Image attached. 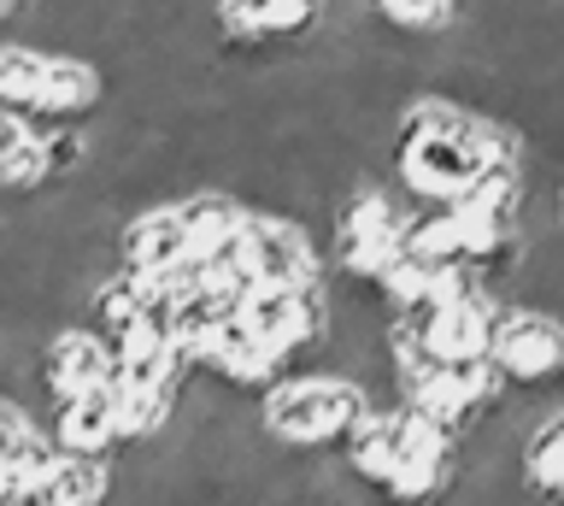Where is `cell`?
I'll return each mask as SVG.
<instances>
[{"label":"cell","instance_id":"cell-4","mask_svg":"<svg viewBox=\"0 0 564 506\" xmlns=\"http://www.w3.org/2000/svg\"><path fill=\"white\" fill-rule=\"evenodd\" d=\"M236 324L253 342L271 347V354H282L294 372H312V365L324 359L329 324H335L329 283H312V289H241Z\"/></svg>","mask_w":564,"mask_h":506},{"label":"cell","instance_id":"cell-10","mask_svg":"<svg viewBox=\"0 0 564 506\" xmlns=\"http://www.w3.org/2000/svg\"><path fill=\"white\" fill-rule=\"evenodd\" d=\"M42 435H47V448L59 453V460H95V465H112V460H118L112 389H95V395H77V400H59V407H47Z\"/></svg>","mask_w":564,"mask_h":506},{"label":"cell","instance_id":"cell-3","mask_svg":"<svg viewBox=\"0 0 564 506\" xmlns=\"http://www.w3.org/2000/svg\"><path fill=\"white\" fill-rule=\"evenodd\" d=\"M488 372L500 377V389L529 407H553L564 400V312L546 306H500L494 319V347Z\"/></svg>","mask_w":564,"mask_h":506},{"label":"cell","instance_id":"cell-12","mask_svg":"<svg viewBox=\"0 0 564 506\" xmlns=\"http://www.w3.org/2000/svg\"><path fill=\"white\" fill-rule=\"evenodd\" d=\"M553 224H558V241H564V171H558V189H553Z\"/></svg>","mask_w":564,"mask_h":506},{"label":"cell","instance_id":"cell-9","mask_svg":"<svg viewBox=\"0 0 564 506\" xmlns=\"http://www.w3.org/2000/svg\"><path fill=\"white\" fill-rule=\"evenodd\" d=\"M171 206H176V224H183L188 266L194 271H229L241 224H247V201H236L229 189H183Z\"/></svg>","mask_w":564,"mask_h":506},{"label":"cell","instance_id":"cell-11","mask_svg":"<svg viewBox=\"0 0 564 506\" xmlns=\"http://www.w3.org/2000/svg\"><path fill=\"white\" fill-rule=\"evenodd\" d=\"M30 136H35V125H30V118H24V112H12V107H0V165H7V160H12V153H18V148H24V142H30Z\"/></svg>","mask_w":564,"mask_h":506},{"label":"cell","instance_id":"cell-6","mask_svg":"<svg viewBox=\"0 0 564 506\" xmlns=\"http://www.w3.org/2000/svg\"><path fill=\"white\" fill-rule=\"evenodd\" d=\"M30 377H35L42 407H59V400L112 389V347H106L88 324H59L42 347H35Z\"/></svg>","mask_w":564,"mask_h":506},{"label":"cell","instance_id":"cell-2","mask_svg":"<svg viewBox=\"0 0 564 506\" xmlns=\"http://www.w3.org/2000/svg\"><path fill=\"white\" fill-rule=\"evenodd\" d=\"M365 412H370V395L359 383L312 365V372H294L289 383H276L271 395L253 400V430L271 453L324 460V453H341V442L359 430Z\"/></svg>","mask_w":564,"mask_h":506},{"label":"cell","instance_id":"cell-5","mask_svg":"<svg viewBox=\"0 0 564 506\" xmlns=\"http://www.w3.org/2000/svg\"><path fill=\"white\" fill-rule=\"evenodd\" d=\"M229 271L241 277V289H312V283H329V259H324L317 230H306L300 218H282V213H253V206H247V224H241V241H236Z\"/></svg>","mask_w":564,"mask_h":506},{"label":"cell","instance_id":"cell-7","mask_svg":"<svg viewBox=\"0 0 564 506\" xmlns=\"http://www.w3.org/2000/svg\"><path fill=\"white\" fill-rule=\"evenodd\" d=\"M112 266L141 277L153 289H171L176 277L188 271V248H183V224H176V206L171 201H153L141 213L118 218L112 230Z\"/></svg>","mask_w":564,"mask_h":506},{"label":"cell","instance_id":"cell-1","mask_svg":"<svg viewBox=\"0 0 564 506\" xmlns=\"http://www.w3.org/2000/svg\"><path fill=\"white\" fill-rule=\"evenodd\" d=\"M529 165V136L511 118L453 95H405L388 125V189L405 206H458L494 165Z\"/></svg>","mask_w":564,"mask_h":506},{"label":"cell","instance_id":"cell-8","mask_svg":"<svg viewBox=\"0 0 564 506\" xmlns=\"http://www.w3.org/2000/svg\"><path fill=\"white\" fill-rule=\"evenodd\" d=\"M106 107V72L77 54H47L42 83L30 95V125L35 130H83Z\"/></svg>","mask_w":564,"mask_h":506}]
</instances>
